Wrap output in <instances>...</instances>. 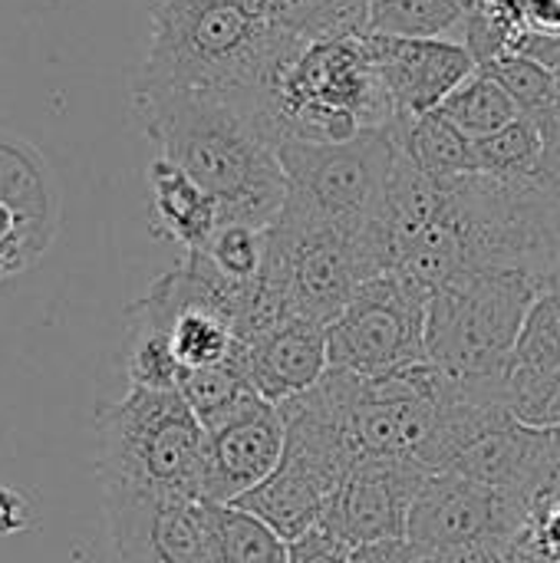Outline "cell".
Segmentation results:
<instances>
[{
  "label": "cell",
  "instance_id": "6da1fadb",
  "mask_svg": "<svg viewBox=\"0 0 560 563\" xmlns=\"http://www.w3.org/2000/svg\"><path fill=\"white\" fill-rule=\"evenodd\" d=\"M132 109L158 155L221 205V224L267 231L281 218L290 188L277 145L257 119V99L132 89Z\"/></svg>",
  "mask_w": 560,
  "mask_h": 563
},
{
  "label": "cell",
  "instance_id": "7a4b0ae2",
  "mask_svg": "<svg viewBox=\"0 0 560 563\" xmlns=\"http://www.w3.org/2000/svg\"><path fill=\"white\" fill-rule=\"evenodd\" d=\"M290 43L274 0H149V46L132 89L257 99Z\"/></svg>",
  "mask_w": 560,
  "mask_h": 563
},
{
  "label": "cell",
  "instance_id": "3957f363",
  "mask_svg": "<svg viewBox=\"0 0 560 563\" xmlns=\"http://www.w3.org/2000/svg\"><path fill=\"white\" fill-rule=\"evenodd\" d=\"M257 119L281 142H350L399 122L366 36L290 43L257 92Z\"/></svg>",
  "mask_w": 560,
  "mask_h": 563
},
{
  "label": "cell",
  "instance_id": "277c9868",
  "mask_svg": "<svg viewBox=\"0 0 560 563\" xmlns=\"http://www.w3.org/2000/svg\"><path fill=\"white\" fill-rule=\"evenodd\" d=\"M264 234V284L287 303L290 317L323 327L347 310L366 280L393 267L383 221H333L290 195Z\"/></svg>",
  "mask_w": 560,
  "mask_h": 563
},
{
  "label": "cell",
  "instance_id": "5b68a950",
  "mask_svg": "<svg viewBox=\"0 0 560 563\" xmlns=\"http://www.w3.org/2000/svg\"><path fill=\"white\" fill-rule=\"evenodd\" d=\"M205 449L208 432L182 393L132 386L99 416L102 485L201 498Z\"/></svg>",
  "mask_w": 560,
  "mask_h": 563
},
{
  "label": "cell",
  "instance_id": "8992f818",
  "mask_svg": "<svg viewBox=\"0 0 560 563\" xmlns=\"http://www.w3.org/2000/svg\"><path fill=\"white\" fill-rule=\"evenodd\" d=\"M548 277L528 271H472L429 297V363L455 379H508L531 303Z\"/></svg>",
  "mask_w": 560,
  "mask_h": 563
},
{
  "label": "cell",
  "instance_id": "52a82bcc",
  "mask_svg": "<svg viewBox=\"0 0 560 563\" xmlns=\"http://www.w3.org/2000/svg\"><path fill=\"white\" fill-rule=\"evenodd\" d=\"M429 294L396 271L366 280L347 310L327 327L330 369L389 376L429 363Z\"/></svg>",
  "mask_w": 560,
  "mask_h": 563
},
{
  "label": "cell",
  "instance_id": "ba28073f",
  "mask_svg": "<svg viewBox=\"0 0 560 563\" xmlns=\"http://www.w3.org/2000/svg\"><path fill=\"white\" fill-rule=\"evenodd\" d=\"M277 158L287 195L323 218L370 224L383 218L396 165L393 132H366L350 142H281Z\"/></svg>",
  "mask_w": 560,
  "mask_h": 563
},
{
  "label": "cell",
  "instance_id": "9c48e42d",
  "mask_svg": "<svg viewBox=\"0 0 560 563\" xmlns=\"http://www.w3.org/2000/svg\"><path fill=\"white\" fill-rule=\"evenodd\" d=\"M119 563H215L208 501L102 485Z\"/></svg>",
  "mask_w": 560,
  "mask_h": 563
},
{
  "label": "cell",
  "instance_id": "30bf717a",
  "mask_svg": "<svg viewBox=\"0 0 560 563\" xmlns=\"http://www.w3.org/2000/svg\"><path fill=\"white\" fill-rule=\"evenodd\" d=\"M528 501L455 472H432L413 505L406 538L419 551L508 544L521 528Z\"/></svg>",
  "mask_w": 560,
  "mask_h": 563
},
{
  "label": "cell",
  "instance_id": "8fae6325",
  "mask_svg": "<svg viewBox=\"0 0 560 563\" xmlns=\"http://www.w3.org/2000/svg\"><path fill=\"white\" fill-rule=\"evenodd\" d=\"M429 475L409 459H366L333 492L320 525L353 548L406 538L413 505Z\"/></svg>",
  "mask_w": 560,
  "mask_h": 563
},
{
  "label": "cell",
  "instance_id": "7c38bea8",
  "mask_svg": "<svg viewBox=\"0 0 560 563\" xmlns=\"http://www.w3.org/2000/svg\"><path fill=\"white\" fill-rule=\"evenodd\" d=\"M284 449V416L274 402L257 396L224 426L208 432L201 498L211 505H234L277 472Z\"/></svg>",
  "mask_w": 560,
  "mask_h": 563
},
{
  "label": "cell",
  "instance_id": "4fadbf2b",
  "mask_svg": "<svg viewBox=\"0 0 560 563\" xmlns=\"http://www.w3.org/2000/svg\"><path fill=\"white\" fill-rule=\"evenodd\" d=\"M366 49L399 119L436 112L479 69L469 46L455 40H406L366 33Z\"/></svg>",
  "mask_w": 560,
  "mask_h": 563
},
{
  "label": "cell",
  "instance_id": "5bb4252c",
  "mask_svg": "<svg viewBox=\"0 0 560 563\" xmlns=\"http://www.w3.org/2000/svg\"><path fill=\"white\" fill-rule=\"evenodd\" d=\"M248 376L261 399L281 406L304 396L330 373L327 327L314 320H287L244 346Z\"/></svg>",
  "mask_w": 560,
  "mask_h": 563
},
{
  "label": "cell",
  "instance_id": "9a60e30c",
  "mask_svg": "<svg viewBox=\"0 0 560 563\" xmlns=\"http://www.w3.org/2000/svg\"><path fill=\"white\" fill-rule=\"evenodd\" d=\"M337 488H340V482L333 475H327L314 462L284 449L277 472L264 485H257L254 492L238 498L234 508L261 518L284 541H294L304 531L320 525L327 501L333 498Z\"/></svg>",
  "mask_w": 560,
  "mask_h": 563
},
{
  "label": "cell",
  "instance_id": "2e32d148",
  "mask_svg": "<svg viewBox=\"0 0 560 563\" xmlns=\"http://www.w3.org/2000/svg\"><path fill=\"white\" fill-rule=\"evenodd\" d=\"M149 218L162 241L185 247V254L208 244L221 224V205L175 162L155 155L149 165Z\"/></svg>",
  "mask_w": 560,
  "mask_h": 563
},
{
  "label": "cell",
  "instance_id": "e0dca14e",
  "mask_svg": "<svg viewBox=\"0 0 560 563\" xmlns=\"http://www.w3.org/2000/svg\"><path fill=\"white\" fill-rule=\"evenodd\" d=\"M389 132L396 152L436 181H459L479 175L475 142L459 125H452L439 109L416 119H399Z\"/></svg>",
  "mask_w": 560,
  "mask_h": 563
},
{
  "label": "cell",
  "instance_id": "ac0fdd59",
  "mask_svg": "<svg viewBox=\"0 0 560 563\" xmlns=\"http://www.w3.org/2000/svg\"><path fill=\"white\" fill-rule=\"evenodd\" d=\"M43 175L33 155L0 139V271H10L43 218Z\"/></svg>",
  "mask_w": 560,
  "mask_h": 563
},
{
  "label": "cell",
  "instance_id": "d6986e66",
  "mask_svg": "<svg viewBox=\"0 0 560 563\" xmlns=\"http://www.w3.org/2000/svg\"><path fill=\"white\" fill-rule=\"evenodd\" d=\"M469 10H472L469 0H370L366 33L462 43Z\"/></svg>",
  "mask_w": 560,
  "mask_h": 563
},
{
  "label": "cell",
  "instance_id": "ffe728a7",
  "mask_svg": "<svg viewBox=\"0 0 560 563\" xmlns=\"http://www.w3.org/2000/svg\"><path fill=\"white\" fill-rule=\"evenodd\" d=\"M178 393L185 396V402L195 409L198 422L205 426V432L224 426L231 416H238L248 402L257 399V389L248 376V363H244V350L218 366H205V369H191L182 376Z\"/></svg>",
  "mask_w": 560,
  "mask_h": 563
},
{
  "label": "cell",
  "instance_id": "44dd1931",
  "mask_svg": "<svg viewBox=\"0 0 560 563\" xmlns=\"http://www.w3.org/2000/svg\"><path fill=\"white\" fill-rule=\"evenodd\" d=\"M554 369H560V271L541 284L531 303V313L512 356L508 386L538 383Z\"/></svg>",
  "mask_w": 560,
  "mask_h": 563
},
{
  "label": "cell",
  "instance_id": "7402d4cb",
  "mask_svg": "<svg viewBox=\"0 0 560 563\" xmlns=\"http://www.w3.org/2000/svg\"><path fill=\"white\" fill-rule=\"evenodd\" d=\"M211 561L215 563H290L287 541L271 531L261 518L234 508V505H211Z\"/></svg>",
  "mask_w": 560,
  "mask_h": 563
},
{
  "label": "cell",
  "instance_id": "603a6c76",
  "mask_svg": "<svg viewBox=\"0 0 560 563\" xmlns=\"http://www.w3.org/2000/svg\"><path fill=\"white\" fill-rule=\"evenodd\" d=\"M439 112L459 125L472 142L488 139L495 132H502L505 125H512L515 119H521L525 112L518 109V102L482 69H475L442 106Z\"/></svg>",
  "mask_w": 560,
  "mask_h": 563
},
{
  "label": "cell",
  "instance_id": "cb8c5ba5",
  "mask_svg": "<svg viewBox=\"0 0 560 563\" xmlns=\"http://www.w3.org/2000/svg\"><path fill=\"white\" fill-rule=\"evenodd\" d=\"M475 165L479 175H488L495 181H538L541 175V129L531 115L515 119L502 132L475 142Z\"/></svg>",
  "mask_w": 560,
  "mask_h": 563
},
{
  "label": "cell",
  "instance_id": "d4e9b609",
  "mask_svg": "<svg viewBox=\"0 0 560 563\" xmlns=\"http://www.w3.org/2000/svg\"><path fill=\"white\" fill-rule=\"evenodd\" d=\"M281 30L304 40H333V36H366L370 0H274Z\"/></svg>",
  "mask_w": 560,
  "mask_h": 563
},
{
  "label": "cell",
  "instance_id": "484cf974",
  "mask_svg": "<svg viewBox=\"0 0 560 563\" xmlns=\"http://www.w3.org/2000/svg\"><path fill=\"white\" fill-rule=\"evenodd\" d=\"M195 254H201L224 280L238 284V287H254L264 277V264H267V234L248 224H218V231L208 238L205 247H198Z\"/></svg>",
  "mask_w": 560,
  "mask_h": 563
},
{
  "label": "cell",
  "instance_id": "4316f807",
  "mask_svg": "<svg viewBox=\"0 0 560 563\" xmlns=\"http://www.w3.org/2000/svg\"><path fill=\"white\" fill-rule=\"evenodd\" d=\"M508 563H560V482L551 475L528 501L508 541Z\"/></svg>",
  "mask_w": 560,
  "mask_h": 563
},
{
  "label": "cell",
  "instance_id": "83f0119b",
  "mask_svg": "<svg viewBox=\"0 0 560 563\" xmlns=\"http://www.w3.org/2000/svg\"><path fill=\"white\" fill-rule=\"evenodd\" d=\"M482 73H488L515 102L525 115H538L545 112L554 96H558L560 76L554 69L541 66L538 59L525 56V53H502L488 63L479 66Z\"/></svg>",
  "mask_w": 560,
  "mask_h": 563
},
{
  "label": "cell",
  "instance_id": "f1b7e54d",
  "mask_svg": "<svg viewBox=\"0 0 560 563\" xmlns=\"http://www.w3.org/2000/svg\"><path fill=\"white\" fill-rule=\"evenodd\" d=\"M350 558H353V544L343 541L327 525H317V528L304 531L300 538L287 541V561L290 563H350Z\"/></svg>",
  "mask_w": 560,
  "mask_h": 563
},
{
  "label": "cell",
  "instance_id": "f546056e",
  "mask_svg": "<svg viewBox=\"0 0 560 563\" xmlns=\"http://www.w3.org/2000/svg\"><path fill=\"white\" fill-rule=\"evenodd\" d=\"M531 119L541 129V175H538V185L560 195V86L554 102L545 112L531 115Z\"/></svg>",
  "mask_w": 560,
  "mask_h": 563
},
{
  "label": "cell",
  "instance_id": "4dcf8cb0",
  "mask_svg": "<svg viewBox=\"0 0 560 563\" xmlns=\"http://www.w3.org/2000/svg\"><path fill=\"white\" fill-rule=\"evenodd\" d=\"M350 563H419V548L409 538H393V541H373L353 548Z\"/></svg>",
  "mask_w": 560,
  "mask_h": 563
},
{
  "label": "cell",
  "instance_id": "1f68e13d",
  "mask_svg": "<svg viewBox=\"0 0 560 563\" xmlns=\"http://www.w3.org/2000/svg\"><path fill=\"white\" fill-rule=\"evenodd\" d=\"M419 563H508V544H475L452 551H419Z\"/></svg>",
  "mask_w": 560,
  "mask_h": 563
},
{
  "label": "cell",
  "instance_id": "d6a6232c",
  "mask_svg": "<svg viewBox=\"0 0 560 563\" xmlns=\"http://www.w3.org/2000/svg\"><path fill=\"white\" fill-rule=\"evenodd\" d=\"M33 521L30 501L13 492V488H0V538H13L23 534Z\"/></svg>",
  "mask_w": 560,
  "mask_h": 563
},
{
  "label": "cell",
  "instance_id": "836d02e7",
  "mask_svg": "<svg viewBox=\"0 0 560 563\" xmlns=\"http://www.w3.org/2000/svg\"><path fill=\"white\" fill-rule=\"evenodd\" d=\"M535 426H548V429H554V426H560V399H554L541 416H538V422Z\"/></svg>",
  "mask_w": 560,
  "mask_h": 563
},
{
  "label": "cell",
  "instance_id": "e575fe53",
  "mask_svg": "<svg viewBox=\"0 0 560 563\" xmlns=\"http://www.w3.org/2000/svg\"><path fill=\"white\" fill-rule=\"evenodd\" d=\"M469 3H472V0H469Z\"/></svg>",
  "mask_w": 560,
  "mask_h": 563
}]
</instances>
